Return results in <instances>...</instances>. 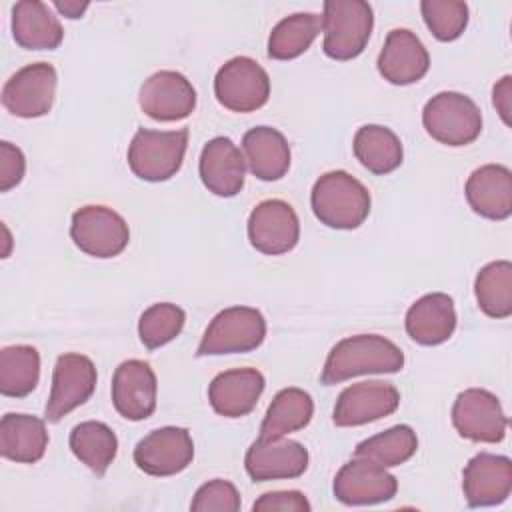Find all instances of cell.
<instances>
[{
	"mask_svg": "<svg viewBox=\"0 0 512 512\" xmlns=\"http://www.w3.org/2000/svg\"><path fill=\"white\" fill-rule=\"evenodd\" d=\"M404 368V352L380 334H354L342 338L326 356L320 382L340 384L362 374H394Z\"/></svg>",
	"mask_w": 512,
	"mask_h": 512,
	"instance_id": "cell-1",
	"label": "cell"
},
{
	"mask_svg": "<svg viewBox=\"0 0 512 512\" xmlns=\"http://www.w3.org/2000/svg\"><path fill=\"white\" fill-rule=\"evenodd\" d=\"M310 206L320 224L334 230H356L370 214L368 188L346 170L322 174L310 192Z\"/></svg>",
	"mask_w": 512,
	"mask_h": 512,
	"instance_id": "cell-2",
	"label": "cell"
},
{
	"mask_svg": "<svg viewBox=\"0 0 512 512\" xmlns=\"http://www.w3.org/2000/svg\"><path fill=\"white\" fill-rule=\"evenodd\" d=\"M374 28L372 6L364 0H328L322 10V50L332 60L360 56Z\"/></svg>",
	"mask_w": 512,
	"mask_h": 512,
	"instance_id": "cell-3",
	"label": "cell"
},
{
	"mask_svg": "<svg viewBox=\"0 0 512 512\" xmlns=\"http://www.w3.org/2000/svg\"><path fill=\"white\" fill-rule=\"evenodd\" d=\"M188 148V128L148 130L138 128L128 146V166L146 182H164L182 168Z\"/></svg>",
	"mask_w": 512,
	"mask_h": 512,
	"instance_id": "cell-4",
	"label": "cell"
},
{
	"mask_svg": "<svg viewBox=\"0 0 512 512\" xmlns=\"http://www.w3.org/2000/svg\"><path fill=\"white\" fill-rule=\"evenodd\" d=\"M422 124L436 142L458 148L472 144L480 136L482 112L470 96L444 90L424 104Z\"/></svg>",
	"mask_w": 512,
	"mask_h": 512,
	"instance_id": "cell-5",
	"label": "cell"
},
{
	"mask_svg": "<svg viewBox=\"0 0 512 512\" xmlns=\"http://www.w3.org/2000/svg\"><path fill=\"white\" fill-rule=\"evenodd\" d=\"M266 338V320L252 306H230L220 310L204 330L196 356L244 354L256 350Z\"/></svg>",
	"mask_w": 512,
	"mask_h": 512,
	"instance_id": "cell-6",
	"label": "cell"
},
{
	"mask_svg": "<svg viewBox=\"0 0 512 512\" xmlns=\"http://www.w3.org/2000/svg\"><path fill=\"white\" fill-rule=\"evenodd\" d=\"M70 238L78 250L94 258H114L130 242L126 220L112 208L88 204L72 214Z\"/></svg>",
	"mask_w": 512,
	"mask_h": 512,
	"instance_id": "cell-7",
	"label": "cell"
},
{
	"mask_svg": "<svg viewBox=\"0 0 512 512\" xmlns=\"http://www.w3.org/2000/svg\"><path fill=\"white\" fill-rule=\"evenodd\" d=\"M214 96L230 112H254L270 98L268 72L248 56H234L214 76Z\"/></svg>",
	"mask_w": 512,
	"mask_h": 512,
	"instance_id": "cell-8",
	"label": "cell"
},
{
	"mask_svg": "<svg viewBox=\"0 0 512 512\" xmlns=\"http://www.w3.org/2000/svg\"><path fill=\"white\" fill-rule=\"evenodd\" d=\"M96 380V366L88 356L76 352L60 354L52 372V388L44 408V420L56 424L88 402L96 390Z\"/></svg>",
	"mask_w": 512,
	"mask_h": 512,
	"instance_id": "cell-9",
	"label": "cell"
},
{
	"mask_svg": "<svg viewBox=\"0 0 512 512\" xmlns=\"http://www.w3.org/2000/svg\"><path fill=\"white\" fill-rule=\"evenodd\" d=\"M58 74L48 62L16 70L2 86V106L18 118H40L52 110Z\"/></svg>",
	"mask_w": 512,
	"mask_h": 512,
	"instance_id": "cell-10",
	"label": "cell"
},
{
	"mask_svg": "<svg viewBox=\"0 0 512 512\" xmlns=\"http://www.w3.org/2000/svg\"><path fill=\"white\" fill-rule=\"evenodd\" d=\"M452 424L456 432L472 442H502L508 418L496 394L484 388H466L452 404Z\"/></svg>",
	"mask_w": 512,
	"mask_h": 512,
	"instance_id": "cell-11",
	"label": "cell"
},
{
	"mask_svg": "<svg viewBox=\"0 0 512 512\" xmlns=\"http://www.w3.org/2000/svg\"><path fill=\"white\" fill-rule=\"evenodd\" d=\"M246 232L252 248L266 256H280L298 244L300 220L288 202L270 198L252 208Z\"/></svg>",
	"mask_w": 512,
	"mask_h": 512,
	"instance_id": "cell-12",
	"label": "cell"
},
{
	"mask_svg": "<svg viewBox=\"0 0 512 512\" xmlns=\"http://www.w3.org/2000/svg\"><path fill=\"white\" fill-rule=\"evenodd\" d=\"M132 456L144 474L174 476L192 464L194 440L186 428L162 426L148 432Z\"/></svg>",
	"mask_w": 512,
	"mask_h": 512,
	"instance_id": "cell-13",
	"label": "cell"
},
{
	"mask_svg": "<svg viewBox=\"0 0 512 512\" xmlns=\"http://www.w3.org/2000/svg\"><path fill=\"white\" fill-rule=\"evenodd\" d=\"M332 492L346 506H370L392 500L398 492V480L386 468L354 456L336 472Z\"/></svg>",
	"mask_w": 512,
	"mask_h": 512,
	"instance_id": "cell-14",
	"label": "cell"
},
{
	"mask_svg": "<svg viewBox=\"0 0 512 512\" xmlns=\"http://www.w3.org/2000/svg\"><path fill=\"white\" fill-rule=\"evenodd\" d=\"M400 406V392L382 380L356 382L346 386L332 410V422L340 428L362 426L394 414Z\"/></svg>",
	"mask_w": 512,
	"mask_h": 512,
	"instance_id": "cell-15",
	"label": "cell"
},
{
	"mask_svg": "<svg viewBox=\"0 0 512 512\" xmlns=\"http://www.w3.org/2000/svg\"><path fill=\"white\" fill-rule=\"evenodd\" d=\"M138 104L152 120L176 122L194 112L196 90L184 74L176 70H158L142 82Z\"/></svg>",
	"mask_w": 512,
	"mask_h": 512,
	"instance_id": "cell-16",
	"label": "cell"
},
{
	"mask_svg": "<svg viewBox=\"0 0 512 512\" xmlns=\"http://www.w3.org/2000/svg\"><path fill=\"white\" fill-rule=\"evenodd\" d=\"M308 450L296 440L284 436H258L244 456V468L254 482L298 478L308 468Z\"/></svg>",
	"mask_w": 512,
	"mask_h": 512,
	"instance_id": "cell-17",
	"label": "cell"
},
{
	"mask_svg": "<svg viewBox=\"0 0 512 512\" xmlns=\"http://www.w3.org/2000/svg\"><path fill=\"white\" fill-rule=\"evenodd\" d=\"M156 396L158 380L148 362L130 358L118 364L112 376V404L122 418L130 422L150 418L156 410Z\"/></svg>",
	"mask_w": 512,
	"mask_h": 512,
	"instance_id": "cell-18",
	"label": "cell"
},
{
	"mask_svg": "<svg viewBox=\"0 0 512 512\" xmlns=\"http://www.w3.org/2000/svg\"><path fill=\"white\" fill-rule=\"evenodd\" d=\"M462 490L470 508L506 502L512 492V460L490 452L472 456L462 470Z\"/></svg>",
	"mask_w": 512,
	"mask_h": 512,
	"instance_id": "cell-19",
	"label": "cell"
},
{
	"mask_svg": "<svg viewBox=\"0 0 512 512\" xmlns=\"http://www.w3.org/2000/svg\"><path fill=\"white\" fill-rule=\"evenodd\" d=\"M376 68L386 82L394 86H408L426 76L430 68V54L414 32L408 28H394L384 40Z\"/></svg>",
	"mask_w": 512,
	"mask_h": 512,
	"instance_id": "cell-20",
	"label": "cell"
},
{
	"mask_svg": "<svg viewBox=\"0 0 512 512\" xmlns=\"http://www.w3.org/2000/svg\"><path fill=\"white\" fill-rule=\"evenodd\" d=\"M198 172L208 192L220 198H232L244 188L246 160L242 150L228 136H216L204 144Z\"/></svg>",
	"mask_w": 512,
	"mask_h": 512,
	"instance_id": "cell-21",
	"label": "cell"
},
{
	"mask_svg": "<svg viewBox=\"0 0 512 512\" xmlns=\"http://www.w3.org/2000/svg\"><path fill=\"white\" fill-rule=\"evenodd\" d=\"M264 386L266 380L260 370L230 368L212 378L208 400L216 414L224 418H242L256 408Z\"/></svg>",
	"mask_w": 512,
	"mask_h": 512,
	"instance_id": "cell-22",
	"label": "cell"
},
{
	"mask_svg": "<svg viewBox=\"0 0 512 512\" xmlns=\"http://www.w3.org/2000/svg\"><path fill=\"white\" fill-rule=\"evenodd\" d=\"M468 206L482 218L506 220L512 214V172L502 164L476 168L464 186Z\"/></svg>",
	"mask_w": 512,
	"mask_h": 512,
	"instance_id": "cell-23",
	"label": "cell"
},
{
	"mask_svg": "<svg viewBox=\"0 0 512 512\" xmlns=\"http://www.w3.org/2000/svg\"><path fill=\"white\" fill-rule=\"evenodd\" d=\"M456 308L452 296L430 292L420 296L406 312L408 336L420 346H438L450 340L456 330Z\"/></svg>",
	"mask_w": 512,
	"mask_h": 512,
	"instance_id": "cell-24",
	"label": "cell"
},
{
	"mask_svg": "<svg viewBox=\"0 0 512 512\" xmlns=\"http://www.w3.org/2000/svg\"><path fill=\"white\" fill-rule=\"evenodd\" d=\"M10 28L14 42L24 50H56L64 40V28L40 0H22L12 6Z\"/></svg>",
	"mask_w": 512,
	"mask_h": 512,
	"instance_id": "cell-25",
	"label": "cell"
},
{
	"mask_svg": "<svg viewBox=\"0 0 512 512\" xmlns=\"http://www.w3.org/2000/svg\"><path fill=\"white\" fill-rule=\"evenodd\" d=\"M242 154L252 176L264 182L284 178L290 168V144L272 126L250 128L242 136Z\"/></svg>",
	"mask_w": 512,
	"mask_h": 512,
	"instance_id": "cell-26",
	"label": "cell"
},
{
	"mask_svg": "<svg viewBox=\"0 0 512 512\" xmlns=\"http://www.w3.org/2000/svg\"><path fill=\"white\" fill-rule=\"evenodd\" d=\"M48 448L46 422L32 414L8 412L0 420V454L16 464H36Z\"/></svg>",
	"mask_w": 512,
	"mask_h": 512,
	"instance_id": "cell-27",
	"label": "cell"
},
{
	"mask_svg": "<svg viewBox=\"0 0 512 512\" xmlns=\"http://www.w3.org/2000/svg\"><path fill=\"white\" fill-rule=\"evenodd\" d=\"M356 160L372 174L384 176L394 172L404 160V148L394 130L380 124H364L352 140Z\"/></svg>",
	"mask_w": 512,
	"mask_h": 512,
	"instance_id": "cell-28",
	"label": "cell"
},
{
	"mask_svg": "<svg viewBox=\"0 0 512 512\" xmlns=\"http://www.w3.org/2000/svg\"><path fill=\"white\" fill-rule=\"evenodd\" d=\"M314 416L312 396L296 386L282 388L270 402L260 426V436L278 438L298 432L310 424Z\"/></svg>",
	"mask_w": 512,
	"mask_h": 512,
	"instance_id": "cell-29",
	"label": "cell"
},
{
	"mask_svg": "<svg viewBox=\"0 0 512 512\" xmlns=\"http://www.w3.org/2000/svg\"><path fill=\"white\" fill-rule=\"evenodd\" d=\"M68 446L72 454L96 476H104L118 454L114 430L98 420H86L72 428Z\"/></svg>",
	"mask_w": 512,
	"mask_h": 512,
	"instance_id": "cell-30",
	"label": "cell"
},
{
	"mask_svg": "<svg viewBox=\"0 0 512 512\" xmlns=\"http://www.w3.org/2000/svg\"><path fill=\"white\" fill-rule=\"evenodd\" d=\"M322 32V16L296 12L282 18L268 36V56L274 60H294L302 56Z\"/></svg>",
	"mask_w": 512,
	"mask_h": 512,
	"instance_id": "cell-31",
	"label": "cell"
},
{
	"mask_svg": "<svg viewBox=\"0 0 512 512\" xmlns=\"http://www.w3.org/2000/svg\"><path fill=\"white\" fill-rule=\"evenodd\" d=\"M40 380V352L30 344H12L0 350V394L24 398Z\"/></svg>",
	"mask_w": 512,
	"mask_h": 512,
	"instance_id": "cell-32",
	"label": "cell"
},
{
	"mask_svg": "<svg viewBox=\"0 0 512 512\" xmlns=\"http://www.w3.org/2000/svg\"><path fill=\"white\" fill-rule=\"evenodd\" d=\"M474 296L486 316L508 318L512 314V264L494 260L482 266L474 280Z\"/></svg>",
	"mask_w": 512,
	"mask_h": 512,
	"instance_id": "cell-33",
	"label": "cell"
},
{
	"mask_svg": "<svg viewBox=\"0 0 512 512\" xmlns=\"http://www.w3.org/2000/svg\"><path fill=\"white\" fill-rule=\"evenodd\" d=\"M418 450V436L408 424H396L380 434L362 440L354 456L370 460L382 468H394L408 462Z\"/></svg>",
	"mask_w": 512,
	"mask_h": 512,
	"instance_id": "cell-34",
	"label": "cell"
},
{
	"mask_svg": "<svg viewBox=\"0 0 512 512\" xmlns=\"http://www.w3.org/2000/svg\"><path fill=\"white\" fill-rule=\"evenodd\" d=\"M186 314L172 302H156L148 306L138 320L140 342L148 350H156L172 342L184 328Z\"/></svg>",
	"mask_w": 512,
	"mask_h": 512,
	"instance_id": "cell-35",
	"label": "cell"
},
{
	"mask_svg": "<svg viewBox=\"0 0 512 512\" xmlns=\"http://www.w3.org/2000/svg\"><path fill=\"white\" fill-rule=\"evenodd\" d=\"M420 12L426 28L440 42L458 40L468 26V4L458 0H422Z\"/></svg>",
	"mask_w": 512,
	"mask_h": 512,
	"instance_id": "cell-36",
	"label": "cell"
},
{
	"mask_svg": "<svg viewBox=\"0 0 512 512\" xmlns=\"http://www.w3.org/2000/svg\"><path fill=\"white\" fill-rule=\"evenodd\" d=\"M240 506L242 498L238 488L222 478L202 484L190 502V510L194 512H238Z\"/></svg>",
	"mask_w": 512,
	"mask_h": 512,
	"instance_id": "cell-37",
	"label": "cell"
},
{
	"mask_svg": "<svg viewBox=\"0 0 512 512\" xmlns=\"http://www.w3.org/2000/svg\"><path fill=\"white\" fill-rule=\"evenodd\" d=\"M26 174L24 152L8 140L0 142V192H8L22 182Z\"/></svg>",
	"mask_w": 512,
	"mask_h": 512,
	"instance_id": "cell-38",
	"label": "cell"
},
{
	"mask_svg": "<svg viewBox=\"0 0 512 512\" xmlns=\"http://www.w3.org/2000/svg\"><path fill=\"white\" fill-rule=\"evenodd\" d=\"M310 502L300 490H276L262 494L254 504L252 510H282V512H310Z\"/></svg>",
	"mask_w": 512,
	"mask_h": 512,
	"instance_id": "cell-39",
	"label": "cell"
},
{
	"mask_svg": "<svg viewBox=\"0 0 512 512\" xmlns=\"http://www.w3.org/2000/svg\"><path fill=\"white\" fill-rule=\"evenodd\" d=\"M492 104L500 114L502 122L510 126V108H512V76H502L492 88Z\"/></svg>",
	"mask_w": 512,
	"mask_h": 512,
	"instance_id": "cell-40",
	"label": "cell"
},
{
	"mask_svg": "<svg viewBox=\"0 0 512 512\" xmlns=\"http://www.w3.org/2000/svg\"><path fill=\"white\" fill-rule=\"evenodd\" d=\"M54 8L62 14V16H66V18H70V20H78V18H82V14L86 12V8H88V2H78V0H56L54 2Z\"/></svg>",
	"mask_w": 512,
	"mask_h": 512,
	"instance_id": "cell-41",
	"label": "cell"
},
{
	"mask_svg": "<svg viewBox=\"0 0 512 512\" xmlns=\"http://www.w3.org/2000/svg\"><path fill=\"white\" fill-rule=\"evenodd\" d=\"M2 230H4V240H6V252L2 254V258H6V256H8V252H10V250H8V246H10V232H8V228H6V226H2Z\"/></svg>",
	"mask_w": 512,
	"mask_h": 512,
	"instance_id": "cell-42",
	"label": "cell"
}]
</instances>
